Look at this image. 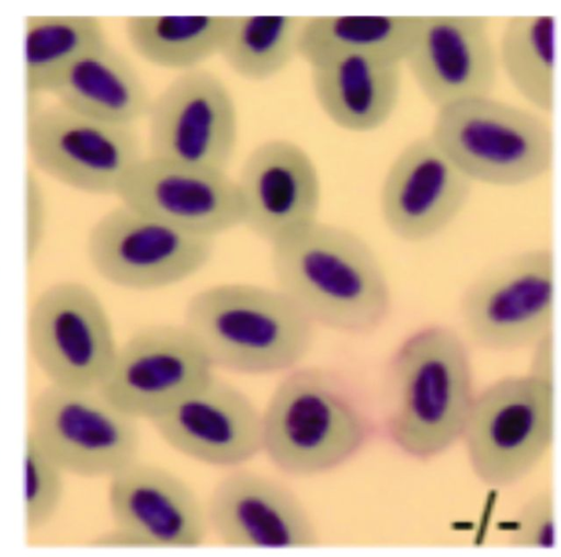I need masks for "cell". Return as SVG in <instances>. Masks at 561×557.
Instances as JSON below:
<instances>
[{
    "label": "cell",
    "instance_id": "1",
    "mask_svg": "<svg viewBox=\"0 0 561 557\" xmlns=\"http://www.w3.org/2000/svg\"><path fill=\"white\" fill-rule=\"evenodd\" d=\"M271 265L277 287L314 326L367 336L391 312L380 259L348 228L318 220L271 246Z\"/></svg>",
    "mask_w": 561,
    "mask_h": 557
},
{
    "label": "cell",
    "instance_id": "2",
    "mask_svg": "<svg viewBox=\"0 0 561 557\" xmlns=\"http://www.w3.org/2000/svg\"><path fill=\"white\" fill-rule=\"evenodd\" d=\"M474 396L462 337L446 325L422 327L389 360L382 429L404 455L431 459L461 440Z\"/></svg>",
    "mask_w": 561,
    "mask_h": 557
},
{
    "label": "cell",
    "instance_id": "3",
    "mask_svg": "<svg viewBox=\"0 0 561 557\" xmlns=\"http://www.w3.org/2000/svg\"><path fill=\"white\" fill-rule=\"evenodd\" d=\"M375 430L370 410L343 375L323 366L294 367L262 412V452L287 475L317 476L357 455Z\"/></svg>",
    "mask_w": 561,
    "mask_h": 557
},
{
    "label": "cell",
    "instance_id": "4",
    "mask_svg": "<svg viewBox=\"0 0 561 557\" xmlns=\"http://www.w3.org/2000/svg\"><path fill=\"white\" fill-rule=\"evenodd\" d=\"M183 325L215 368L264 375L289 371L309 353L314 325L278 287L224 283L195 293Z\"/></svg>",
    "mask_w": 561,
    "mask_h": 557
},
{
    "label": "cell",
    "instance_id": "5",
    "mask_svg": "<svg viewBox=\"0 0 561 557\" xmlns=\"http://www.w3.org/2000/svg\"><path fill=\"white\" fill-rule=\"evenodd\" d=\"M428 135L472 183L520 186L553 164L554 136L548 122L491 95L436 110Z\"/></svg>",
    "mask_w": 561,
    "mask_h": 557
},
{
    "label": "cell",
    "instance_id": "6",
    "mask_svg": "<svg viewBox=\"0 0 561 557\" xmlns=\"http://www.w3.org/2000/svg\"><path fill=\"white\" fill-rule=\"evenodd\" d=\"M556 432L554 383L526 373L476 394L461 440L474 476L505 488L524 479L550 450Z\"/></svg>",
    "mask_w": 561,
    "mask_h": 557
},
{
    "label": "cell",
    "instance_id": "7",
    "mask_svg": "<svg viewBox=\"0 0 561 557\" xmlns=\"http://www.w3.org/2000/svg\"><path fill=\"white\" fill-rule=\"evenodd\" d=\"M25 436L67 476L108 479L138 459V421L98 389L46 384L28 401Z\"/></svg>",
    "mask_w": 561,
    "mask_h": 557
},
{
    "label": "cell",
    "instance_id": "8",
    "mask_svg": "<svg viewBox=\"0 0 561 557\" xmlns=\"http://www.w3.org/2000/svg\"><path fill=\"white\" fill-rule=\"evenodd\" d=\"M26 101L28 167L69 189L115 195L126 173L144 157L135 125L98 121L57 102Z\"/></svg>",
    "mask_w": 561,
    "mask_h": 557
},
{
    "label": "cell",
    "instance_id": "9",
    "mask_svg": "<svg viewBox=\"0 0 561 557\" xmlns=\"http://www.w3.org/2000/svg\"><path fill=\"white\" fill-rule=\"evenodd\" d=\"M25 345L47 384L80 389L100 386L118 346L102 299L76 280L54 282L33 298Z\"/></svg>",
    "mask_w": 561,
    "mask_h": 557
},
{
    "label": "cell",
    "instance_id": "10",
    "mask_svg": "<svg viewBox=\"0 0 561 557\" xmlns=\"http://www.w3.org/2000/svg\"><path fill=\"white\" fill-rule=\"evenodd\" d=\"M554 302V253L531 248L484 268L463 291L460 317L474 344L508 352L552 331Z\"/></svg>",
    "mask_w": 561,
    "mask_h": 557
},
{
    "label": "cell",
    "instance_id": "11",
    "mask_svg": "<svg viewBox=\"0 0 561 557\" xmlns=\"http://www.w3.org/2000/svg\"><path fill=\"white\" fill-rule=\"evenodd\" d=\"M214 242L119 203L90 227L85 254L93 271L108 284L153 291L201 271L213 257Z\"/></svg>",
    "mask_w": 561,
    "mask_h": 557
},
{
    "label": "cell",
    "instance_id": "12",
    "mask_svg": "<svg viewBox=\"0 0 561 557\" xmlns=\"http://www.w3.org/2000/svg\"><path fill=\"white\" fill-rule=\"evenodd\" d=\"M214 376V365L183 323H158L136 330L117 346L96 389L128 417L151 422Z\"/></svg>",
    "mask_w": 561,
    "mask_h": 557
},
{
    "label": "cell",
    "instance_id": "13",
    "mask_svg": "<svg viewBox=\"0 0 561 557\" xmlns=\"http://www.w3.org/2000/svg\"><path fill=\"white\" fill-rule=\"evenodd\" d=\"M147 118L148 156L227 172L239 122L233 96L219 76L204 68L180 73L152 99Z\"/></svg>",
    "mask_w": 561,
    "mask_h": 557
},
{
    "label": "cell",
    "instance_id": "14",
    "mask_svg": "<svg viewBox=\"0 0 561 557\" xmlns=\"http://www.w3.org/2000/svg\"><path fill=\"white\" fill-rule=\"evenodd\" d=\"M115 196L142 214L206 238L242 225L237 183L225 171L144 156L126 173Z\"/></svg>",
    "mask_w": 561,
    "mask_h": 557
},
{
    "label": "cell",
    "instance_id": "15",
    "mask_svg": "<svg viewBox=\"0 0 561 557\" xmlns=\"http://www.w3.org/2000/svg\"><path fill=\"white\" fill-rule=\"evenodd\" d=\"M242 225L271 246L319 220L322 189L311 156L296 141L255 146L236 179Z\"/></svg>",
    "mask_w": 561,
    "mask_h": 557
},
{
    "label": "cell",
    "instance_id": "16",
    "mask_svg": "<svg viewBox=\"0 0 561 557\" xmlns=\"http://www.w3.org/2000/svg\"><path fill=\"white\" fill-rule=\"evenodd\" d=\"M472 185L430 135L417 137L386 171L379 193L382 220L398 239L426 242L460 215Z\"/></svg>",
    "mask_w": 561,
    "mask_h": 557
},
{
    "label": "cell",
    "instance_id": "17",
    "mask_svg": "<svg viewBox=\"0 0 561 557\" xmlns=\"http://www.w3.org/2000/svg\"><path fill=\"white\" fill-rule=\"evenodd\" d=\"M151 424L170 447L210 466H240L263 448L262 413L216 375Z\"/></svg>",
    "mask_w": 561,
    "mask_h": 557
},
{
    "label": "cell",
    "instance_id": "18",
    "mask_svg": "<svg viewBox=\"0 0 561 557\" xmlns=\"http://www.w3.org/2000/svg\"><path fill=\"white\" fill-rule=\"evenodd\" d=\"M407 64L424 98L436 109L491 95L497 56L484 15H424Z\"/></svg>",
    "mask_w": 561,
    "mask_h": 557
},
{
    "label": "cell",
    "instance_id": "19",
    "mask_svg": "<svg viewBox=\"0 0 561 557\" xmlns=\"http://www.w3.org/2000/svg\"><path fill=\"white\" fill-rule=\"evenodd\" d=\"M206 509L209 528L232 547L310 548L320 539L298 497L283 484L250 470L225 476Z\"/></svg>",
    "mask_w": 561,
    "mask_h": 557
},
{
    "label": "cell",
    "instance_id": "20",
    "mask_svg": "<svg viewBox=\"0 0 561 557\" xmlns=\"http://www.w3.org/2000/svg\"><path fill=\"white\" fill-rule=\"evenodd\" d=\"M113 527L139 538L146 548H195L209 530L206 509L173 473L138 459L108 479Z\"/></svg>",
    "mask_w": 561,
    "mask_h": 557
},
{
    "label": "cell",
    "instance_id": "21",
    "mask_svg": "<svg viewBox=\"0 0 561 557\" xmlns=\"http://www.w3.org/2000/svg\"><path fill=\"white\" fill-rule=\"evenodd\" d=\"M313 96L339 128L370 133L396 111L402 89V65L350 55L310 69Z\"/></svg>",
    "mask_w": 561,
    "mask_h": 557
},
{
    "label": "cell",
    "instance_id": "22",
    "mask_svg": "<svg viewBox=\"0 0 561 557\" xmlns=\"http://www.w3.org/2000/svg\"><path fill=\"white\" fill-rule=\"evenodd\" d=\"M49 95L84 116L118 125L147 117L153 99L128 57L110 42L79 57Z\"/></svg>",
    "mask_w": 561,
    "mask_h": 557
},
{
    "label": "cell",
    "instance_id": "23",
    "mask_svg": "<svg viewBox=\"0 0 561 557\" xmlns=\"http://www.w3.org/2000/svg\"><path fill=\"white\" fill-rule=\"evenodd\" d=\"M424 15H313L304 18L297 56L309 68L350 55L404 64Z\"/></svg>",
    "mask_w": 561,
    "mask_h": 557
},
{
    "label": "cell",
    "instance_id": "24",
    "mask_svg": "<svg viewBox=\"0 0 561 557\" xmlns=\"http://www.w3.org/2000/svg\"><path fill=\"white\" fill-rule=\"evenodd\" d=\"M234 15H131L126 39L146 62L182 72L201 68L220 55Z\"/></svg>",
    "mask_w": 561,
    "mask_h": 557
},
{
    "label": "cell",
    "instance_id": "25",
    "mask_svg": "<svg viewBox=\"0 0 561 557\" xmlns=\"http://www.w3.org/2000/svg\"><path fill=\"white\" fill-rule=\"evenodd\" d=\"M110 42L100 18L33 14L23 19V84L26 100L49 94L83 54Z\"/></svg>",
    "mask_w": 561,
    "mask_h": 557
},
{
    "label": "cell",
    "instance_id": "26",
    "mask_svg": "<svg viewBox=\"0 0 561 557\" xmlns=\"http://www.w3.org/2000/svg\"><path fill=\"white\" fill-rule=\"evenodd\" d=\"M556 14L513 15L496 50L512 87L540 113H551L556 106Z\"/></svg>",
    "mask_w": 561,
    "mask_h": 557
},
{
    "label": "cell",
    "instance_id": "27",
    "mask_svg": "<svg viewBox=\"0 0 561 557\" xmlns=\"http://www.w3.org/2000/svg\"><path fill=\"white\" fill-rule=\"evenodd\" d=\"M304 16L234 15L220 57L238 77L264 82L297 57Z\"/></svg>",
    "mask_w": 561,
    "mask_h": 557
},
{
    "label": "cell",
    "instance_id": "28",
    "mask_svg": "<svg viewBox=\"0 0 561 557\" xmlns=\"http://www.w3.org/2000/svg\"><path fill=\"white\" fill-rule=\"evenodd\" d=\"M66 476L33 441L24 437L23 525L28 538L43 532L58 514Z\"/></svg>",
    "mask_w": 561,
    "mask_h": 557
},
{
    "label": "cell",
    "instance_id": "29",
    "mask_svg": "<svg viewBox=\"0 0 561 557\" xmlns=\"http://www.w3.org/2000/svg\"><path fill=\"white\" fill-rule=\"evenodd\" d=\"M507 544L515 548H557L556 501L550 489L529 497L519 508Z\"/></svg>",
    "mask_w": 561,
    "mask_h": 557
},
{
    "label": "cell",
    "instance_id": "30",
    "mask_svg": "<svg viewBox=\"0 0 561 557\" xmlns=\"http://www.w3.org/2000/svg\"><path fill=\"white\" fill-rule=\"evenodd\" d=\"M48 207L38 173L27 167L24 173V254L31 265L38 257L47 230Z\"/></svg>",
    "mask_w": 561,
    "mask_h": 557
},
{
    "label": "cell",
    "instance_id": "31",
    "mask_svg": "<svg viewBox=\"0 0 561 557\" xmlns=\"http://www.w3.org/2000/svg\"><path fill=\"white\" fill-rule=\"evenodd\" d=\"M527 373L554 383V338L553 330L542 336L533 345Z\"/></svg>",
    "mask_w": 561,
    "mask_h": 557
}]
</instances>
